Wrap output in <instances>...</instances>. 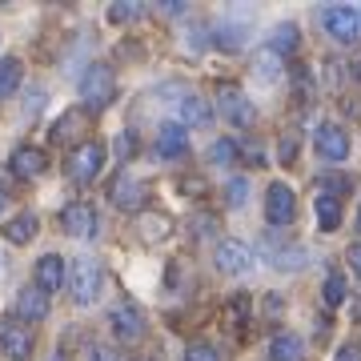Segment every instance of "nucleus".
Listing matches in <instances>:
<instances>
[{
    "mask_svg": "<svg viewBox=\"0 0 361 361\" xmlns=\"http://www.w3.org/2000/svg\"><path fill=\"white\" fill-rule=\"evenodd\" d=\"M77 92H80V101L89 104V109H104V104H113V97H116V77H113V68L109 65H89L85 73H80V85H77Z\"/></svg>",
    "mask_w": 361,
    "mask_h": 361,
    "instance_id": "nucleus-1",
    "label": "nucleus"
},
{
    "mask_svg": "<svg viewBox=\"0 0 361 361\" xmlns=\"http://www.w3.org/2000/svg\"><path fill=\"white\" fill-rule=\"evenodd\" d=\"M101 285H104L101 261H92V257L73 261V269H68V289H73V301H77V305H92V301L101 297Z\"/></svg>",
    "mask_w": 361,
    "mask_h": 361,
    "instance_id": "nucleus-2",
    "label": "nucleus"
},
{
    "mask_svg": "<svg viewBox=\"0 0 361 361\" xmlns=\"http://www.w3.org/2000/svg\"><path fill=\"white\" fill-rule=\"evenodd\" d=\"M65 169H68V177L77 180V185H92V180L101 177V169H104V145L101 141H80L77 149L68 153Z\"/></svg>",
    "mask_w": 361,
    "mask_h": 361,
    "instance_id": "nucleus-3",
    "label": "nucleus"
},
{
    "mask_svg": "<svg viewBox=\"0 0 361 361\" xmlns=\"http://www.w3.org/2000/svg\"><path fill=\"white\" fill-rule=\"evenodd\" d=\"M313 149H317V157L322 161H329V165H341L349 157V149H353V141H349V129L345 125H337V121H325V125H317V133H313Z\"/></svg>",
    "mask_w": 361,
    "mask_h": 361,
    "instance_id": "nucleus-4",
    "label": "nucleus"
},
{
    "mask_svg": "<svg viewBox=\"0 0 361 361\" xmlns=\"http://www.w3.org/2000/svg\"><path fill=\"white\" fill-rule=\"evenodd\" d=\"M37 345V337H32V325H25L20 317H0V353L8 361H28Z\"/></svg>",
    "mask_w": 361,
    "mask_h": 361,
    "instance_id": "nucleus-5",
    "label": "nucleus"
},
{
    "mask_svg": "<svg viewBox=\"0 0 361 361\" xmlns=\"http://www.w3.org/2000/svg\"><path fill=\"white\" fill-rule=\"evenodd\" d=\"M322 28L337 44H357L361 37V13L357 8H349V4H329L322 13Z\"/></svg>",
    "mask_w": 361,
    "mask_h": 361,
    "instance_id": "nucleus-6",
    "label": "nucleus"
},
{
    "mask_svg": "<svg viewBox=\"0 0 361 361\" xmlns=\"http://www.w3.org/2000/svg\"><path fill=\"white\" fill-rule=\"evenodd\" d=\"M109 325H113V337H116V341H125V345L141 341L145 329H149V322H145V310H141V305H133V301H121V305H113V310H109Z\"/></svg>",
    "mask_w": 361,
    "mask_h": 361,
    "instance_id": "nucleus-7",
    "label": "nucleus"
},
{
    "mask_svg": "<svg viewBox=\"0 0 361 361\" xmlns=\"http://www.w3.org/2000/svg\"><path fill=\"white\" fill-rule=\"evenodd\" d=\"M213 261H217L221 273H229V277H245V273H253V249L245 245V241H237V237H225V241H217V253H213Z\"/></svg>",
    "mask_w": 361,
    "mask_h": 361,
    "instance_id": "nucleus-8",
    "label": "nucleus"
},
{
    "mask_svg": "<svg viewBox=\"0 0 361 361\" xmlns=\"http://www.w3.org/2000/svg\"><path fill=\"white\" fill-rule=\"evenodd\" d=\"M97 225H101V217H97V209H92L89 201H73V205L61 209V229H65L68 237H77V241L97 237Z\"/></svg>",
    "mask_w": 361,
    "mask_h": 361,
    "instance_id": "nucleus-9",
    "label": "nucleus"
},
{
    "mask_svg": "<svg viewBox=\"0 0 361 361\" xmlns=\"http://www.w3.org/2000/svg\"><path fill=\"white\" fill-rule=\"evenodd\" d=\"M217 109L229 125H237V129H249V125H253V101H249L237 85H221L217 89Z\"/></svg>",
    "mask_w": 361,
    "mask_h": 361,
    "instance_id": "nucleus-10",
    "label": "nucleus"
},
{
    "mask_svg": "<svg viewBox=\"0 0 361 361\" xmlns=\"http://www.w3.org/2000/svg\"><path fill=\"white\" fill-rule=\"evenodd\" d=\"M265 217H269V225H289L297 217V193L285 180H273L269 185V193H265Z\"/></svg>",
    "mask_w": 361,
    "mask_h": 361,
    "instance_id": "nucleus-11",
    "label": "nucleus"
},
{
    "mask_svg": "<svg viewBox=\"0 0 361 361\" xmlns=\"http://www.w3.org/2000/svg\"><path fill=\"white\" fill-rule=\"evenodd\" d=\"M109 197H113L116 209H125V213H137V209L145 205V197H149V185L145 180H137L133 173H121V177L109 185Z\"/></svg>",
    "mask_w": 361,
    "mask_h": 361,
    "instance_id": "nucleus-12",
    "label": "nucleus"
},
{
    "mask_svg": "<svg viewBox=\"0 0 361 361\" xmlns=\"http://www.w3.org/2000/svg\"><path fill=\"white\" fill-rule=\"evenodd\" d=\"M13 317H20L25 325H37L49 317V293L44 289H37V285H25L20 293H16V305H13Z\"/></svg>",
    "mask_w": 361,
    "mask_h": 361,
    "instance_id": "nucleus-13",
    "label": "nucleus"
},
{
    "mask_svg": "<svg viewBox=\"0 0 361 361\" xmlns=\"http://www.w3.org/2000/svg\"><path fill=\"white\" fill-rule=\"evenodd\" d=\"M189 153V129L180 125V121H169L157 129V157H165V161H180V157Z\"/></svg>",
    "mask_w": 361,
    "mask_h": 361,
    "instance_id": "nucleus-14",
    "label": "nucleus"
},
{
    "mask_svg": "<svg viewBox=\"0 0 361 361\" xmlns=\"http://www.w3.org/2000/svg\"><path fill=\"white\" fill-rule=\"evenodd\" d=\"M68 281V269H65V257H56V253H44L37 261V289L44 293H61V285Z\"/></svg>",
    "mask_w": 361,
    "mask_h": 361,
    "instance_id": "nucleus-15",
    "label": "nucleus"
},
{
    "mask_svg": "<svg viewBox=\"0 0 361 361\" xmlns=\"http://www.w3.org/2000/svg\"><path fill=\"white\" fill-rule=\"evenodd\" d=\"M177 116L185 129H205L209 121H213V109H209L205 97H197V92H185L177 101Z\"/></svg>",
    "mask_w": 361,
    "mask_h": 361,
    "instance_id": "nucleus-16",
    "label": "nucleus"
},
{
    "mask_svg": "<svg viewBox=\"0 0 361 361\" xmlns=\"http://www.w3.org/2000/svg\"><path fill=\"white\" fill-rule=\"evenodd\" d=\"M8 165H13L16 177H28V180H32V177H40V173L49 169V157H44V149H37V145H20Z\"/></svg>",
    "mask_w": 361,
    "mask_h": 361,
    "instance_id": "nucleus-17",
    "label": "nucleus"
},
{
    "mask_svg": "<svg viewBox=\"0 0 361 361\" xmlns=\"http://www.w3.org/2000/svg\"><path fill=\"white\" fill-rule=\"evenodd\" d=\"M313 213H317V229L322 233H337V225H341V197L317 193L313 197Z\"/></svg>",
    "mask_w": 361,
    "mask_h": 361,
    "instance_id": "nucleus-18",
    "label": "nucleus"
},
{
    "mask_svg": "<svg viewBox=\"0 0 361 361\" xmlns=\"http://www.w3.org/2000/svg\"><path fill=\"white\" fill-rule=\"evenodd\" d=\"M269 361H305V341L297 334H273L269 341Z\"/></svg>",
    "mask_w": 361,
    "mask_h": 361,
    "instance_id": "nucleus-19",
    "label": "nucleus"
},
{
    "mask_svg": "<svg viewBox=\"0 0 361 361\" xmlns=\"http://www.w3.org/2000/svg\"><path fill=\"white\" fill-rule=\"evenodd\" d=\"M37 225L40 221L32 217V213H16V217L4 225V241H8V245H28V241L37 237Z\"/></svg>",
    "mask_w": 361,
    "mask_h": 361,
    "instance_id": "nucleus-20",
    "label": "nucleus"
},
{
    "mask_svg": "<svg viewBox=\"0 0 361 361\" xmlns=\"http://www.w3.org/2000/svg\"><path fill=\"white\" fill-rule=\"evenodd\" d=\"M297 44H301V28L297 25H277L273 28V37H269V52H277V56H293Z\"/></svg>",
    "mask_w": 361,
    "mask_h": 361,
    "instance_id": "nucleus-21",
    "label": "nucleus"
},
{
    "mask_svg": "<svg viewBox=\"0 0 361 361\" xmlns=\"http://www.w3.org/2000/svg\"><path fill=\"white\" fill-rule=\"evenodd\" d=\"M20 77H25V65L16 56H4L0 61V101H8L16 89H20Z\"/></svg>",
    "mask_w": 361,
    "mask_h": 361,
    "instance_id": "nucleus-22",
    "label": "nucleus"
},
{
    "mask_svg": "<svg viewBox=\"0 0 361 361\" xmlns=\"http://www.w3.org/2000/svg\"><path fill=\"white\" fill-rule=\"evenodd\" d=\"M77 129H85V113H65L56 125H52V141H68V137H77Z\"/></svg>",
    "mask_w": 361,
    "mask_h": 361,
    "instance_id": "nucleus-23",
    "label": "nucleus"
},
{
    "mask_svg": "<svg viewBox=\"0 0 361 361\" xmlns=\"http://www.w3.org/2000/svg\"><path fill=\"white\" fill-rule=\"evenodd\" d=\"M325 305H341V301H345L349 297V285H345V277H341V273H329V277H325Z\"/></svg>",
    "mask_w": 361,
    "mask_h": 361,
    "instance_id": "nucleus-24",
    "label": "nucleus"
},
{
    "mask_svg": "<svg viewBox=\"0 0 361 361\" xmlns=\"http://www.w3.org/2000/svg\"><path fill=\"white\" fill-rule=\"evenodd\" d=\"M209 161L213 165H237V141H229V137L225 141H213L209 145Z\"/></svg>",
    "mask_w": 361,
    "mask_h": 361,
    "instance_id": "nucleus-25",
    "label": "nucleus"
},
{
    "mask_svg": "<svg viewBox=\"0 0 361 361\" xmlns=\"http://www.w3.org/2000/svg\"><path fill=\"white\" fill-rule=\"evenodd\" d=\"M225 201H229V209H241L249 201V180L245 177H233L229 185H225Z\"/></svg>",
    "mask_w": 361,
    "mask_h": 361,
    "instance_id": "nucleus-26",
    "label": "nucleus"
},
{
    "mask_svg": "<svg viewBox=\"0 0 361 361\" xmlns=\"http://www.w3.org/2000/svg\"><path fill=\"white\" fill-rule=\"evenodd\" d=\"M185 361H221V353L209 341H193V345L185 349Z\"/></svg>",
    "mask_w": 361,
    "mask_h": 361,
    "instance_id": "nucleus-27",
    "label": "nucleus"
},
{
    "mask_svg": "<svg viewBox=\"0 0 361 361\" xmlns=\"http://www.w3.org/2000/svg\"><path fill=\"white\" fill-rule=\"evenodd\" d=\"M137 16H141V8H137V4H125V0L109 8V20H113V25H129V20H137Z\"/></svg>",
    "mask_w": 361,
    "mask_h": 361,
    "instance_id": "nucleus-28",
    "label": "nucleus"
},
{
    "mask_svg": "<svg viewBox=\"0 0 361 361\" xmlns=\"http://www.w3.org/2000/svg\"><path fill=\"white\" fill-rule=\"evenodd\" d=\"M141 233L149 237V241H153V237H165V233H169V217H145L141 221Z\"/></svg>",
    "mask_w": 361,
    "mask_h": 361,
    "instance_id": "nucleus-29",
    "label": "nucleus"
},
{
    "mask_svg": "<svg viewBox=\"0 0 361 361\" xmlns=\"http://www.w3.org/2000/svg\"><path fill=\"white\" fill-rule=\"evenodd\" d=\"M116 153H121V161H133L137 157V133H121L116 137Z\"/></svg>",
    "mask_w": 361,
    "mask_h": 361,
    "instance_id": "nucleus-30",
    "label": "nucleus"
},
{
    "mask_svg": "<svg viewBox=\"0 0 361 361\" xmlns=\"http://www.w3.org/2000/svg\"><path fill=\"white\" fill-rule=\"evenodd\" d=\"M334 361H361V345H357V341H345V345H337Z\"/></svg>",
    "mask_w": 361,
    "mask_h": 361,
    "instance_id": "nucleus-31",
    "label": "nucleus"
},
{
    "mask_svg": "<svg viewBox=\"0 0 361 361\" xmlns=\"http://www.w3.org/2000/svg\"><path fill=\"white\" fill-rule=\"evenodd\" d=\"M89 361H125L116 349H109V345H92V353H89Z\"/></svg>",
    "mask_w": 361,
    "mask_h": 361,
    "instance_id": "nucleus-32",
    "label": "nucleus"
},
{
    "mask_svg": "<svg viewBox=\"0 0 361 361\" xmlns=\"http://www.w3.org/2000/svg\"><path fill=\"white\" fill-rule=\"evenodd\" d=\"M345 261H349V269H353V273L361 277V241H357V245H349V249H345Z\"/></svg>",
    "mask_w": 361,
    "mask_h": 361,
    "instance_id": "nucleus-33",
    "label": "nucleus"
},
{
    "mask_svg": "<svg viewBox=\"0 0 361 361\" xmlns=\"http://www.w3.org/2000/svg\"><path fill=\"white\" fill-rule=\"evenodd\" d=\"M197 237H205V233H213V217H197Z\"/></svg>",
    "mask_w": 361,
    "mask_h": 361,
    "instance_id": "nucleus-34",
    "label": "nucleus"
},
{
    "mask_svg": "<svg viewBox=\"0 0 361 361\" xmlns=\"http://www.w3.org/2000/svg\"><path fill=\"white\" fill-rule=\"evenodd\" d=\"M293 153H297V145L293 141H281V161H293Z\"/></svg>",
    "mask_w": 361,
    "mask_h": 361,
    "instance_id": "nucleus-35",
    "label": "nucleus"
},
{
    "mask_svg": "<svg viewBox=\"0 0 361 361\" xmlns=\"http://www.w3.org/2000/svg\"><path fill=\"white\" fill-rule=\"evenodd\" d=\"M165 13H173V16L185 13V0H165Z\"/></svg>",
    "mask_w": 361,
    "mask_h": 361,
    "instance_id": "nucleus-36",
    "label": "nucleus"
},
{
    "mask_svg": "<svg viewBox=\"0 0 361 361\" xmlns=\"http://www.w3.org/2000/svg\"><path fill=\"white\" fill-rule=\"evenodd\" d=\"M4 201H8V193H4V185H0V209H4Z\"/></svg>",
    "mask_w": 361,
    "mask_h": 361,
    "instance_id": "nucleus-37",
    "label": "nucleus"
},
{
    "mask_svg": "<svg viewBox=\"0 0 361 361\" xmlns=\"http://www.w3.org/2000/svg\"><path fill=\"white\" fill-rule=\"evenodd\" d=\"M357 229H361V209H357Z\"/></svg>",
    "mask_w": 361,
    "mask_h": 361,
    "instance_id": "nucleus-38",
    "label": "nucleus"
},
{
    "mask_svg": "<svg viewBox=\"0 0 361 361\" xmlns=\"http://www.w3.org/2000/svg\"><path fill=\"white\" fill-rule=\"evenodd\" d=\"M357 322H361V301H357Z\"/></svg>",
    "mask_w": 361,
    "mask_h": 361,
    "instance_id": "nucleus-39",
    "label": "nucleus"
},
{
    "mask_svg": "<svg viewBox=\"0 0 361 361\" xmlns=\"http://www.w3.org/2000/svg\"><path fill=\"white\" fill-rule=\"evenodd\" d=\"M357 80H361V61H357Z\"/></svg>",
    "mask_w": 361,
    "mask_h": 361,
    "instance_id": "nucleus-40",
    "label": "nucleus"
},
{
    "mask_svg": "<svg viewBox=\"0 0 361 361\" xmlns=\"http://www.w3.org/2000/svg\"><path fill=\"white\" fill-rule=\"evenodd\" d=\"M137 361H157V357H137Z\"/></svg>",
    "mask_w": 361,
    "mask_h": 361,
    "instance_id": "nucleus-41",
    "label": "nucleus"
}]
</instances>
